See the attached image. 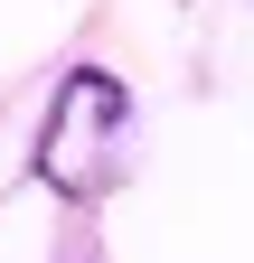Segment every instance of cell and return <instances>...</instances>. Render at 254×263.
Returning a JSON list of instances; mask_svg holds the SVG:
<instances>
[{
    "mask_svg": "<svg viewBox=\"0 0 254 263\" xmlns=\"http://www.w3.org/2000/svg\"><path fill=\"white\" fill-rule=\"evenodd\" d=\"M132 132V85L113 76V66H76V76H57L47 94V122H38V188L76 197V207H94V197L113 188V141Z\"/></svg>",
    "mask_w": 254,
    "mask_h": 263,
    "instance_id": "6da1fadb",
    "label": "cell"
}]
</instances>
